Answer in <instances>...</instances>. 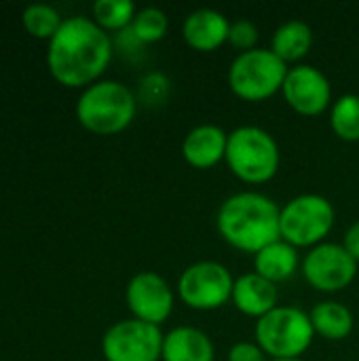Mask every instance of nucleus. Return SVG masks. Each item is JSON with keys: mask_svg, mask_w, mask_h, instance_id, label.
Returning <instances> with one entry per match:
<instances>
[{"mask_svg": "<svg viewBox=\"0 0 359 361\" xmlns=\"http://www.w3.org/2000/svg\"><path fill=\"white\" fill-rule=\"evenodd\" d=\"M231 302L235 309L252 319H260L267 313H271L275 307H279V292L277 286L269 279L260 277L258 273H243L235 279Z\"/></svg>", "mask_w": 359, "mask_h": 361, "instance_id": "obj_15", "label": "nucleus"}, {"mask_svg": "<svg viewBox=\"0 0 359 361\" xmlns=\"http://www.w3.org/2000/svg\"><path fill=\"white\" fill-rule=\"evenodd\" d=\"M300 264L303 260L298 256V250L284 239L273 241L271 245L254 254V273H258L275 286L292 279Z\"/></svg>", "mask_w": 359, "mask_h": 361, "instance_id": "obj_17", "label": "nucleus"}, {"mask_svg": "<svg viewBox=\"0 0 359 361\" xmlns=\"http://www.w3.org/2000/svg\"><path fill=\"white\" fill-rule=\"evenodd\" d=\"M336 222V209L324 195L305 192L290 199L279 214L281 239L300 247H315L326 243V237L332 233Z\"/></svg>", "mask_w": 359, "mask_h": 361, "instance_id": "obj_7", "label": "nucleus"}, {"mask_svg": "<svg viewBox=\"0 0 359 361\" xmlns=\"http://www.w3.org/2000/svg\"><path fill=\"white\" fill-rule=\"evenodd\" d=\"M279 214L281 207L271 197L256 190H241L222 201L216 226L231 247L256 254L281 239Z\"/></svg>", "mask_w": 359, "mask_h": 361, "instance_id": "obj_2", "label": "nucleus"}, {"mask_svg": "<svg viewBox=\"0 0 359 361\" xmlns=\"http://www.w3.org/2000/svg\"><path fill=\"white\" fill-rule=\"evenodd\" d=\"M315 336H322L330 343H339L351 336L355 328V317L349 307L339 300H322L309 311Z\"/></svg>", "mask_w": 359, "mask_h": 361, "instance_id": "obj_19", "label": "nucleus"}, {"mask_svg": "<svg viewBox=\"0 0 359 361\" xmlns=\"http://www.w3.org/2000/svg\"><path fill=\"white\" fill-rule=\"evenodd\" d=\"M66 17H61V13L51 6V4H30L23 8L21 13V25L23 30L38 40H51L57 30L61 27Z\"/></svg>", "mask_w": 359, "mask_h": 361, "instance_id": "obj_22", "label": "nucleus"}, {"mask_svg": "<svg viewBox=\"0 0 359 361\" xmlns=\"http://www.w3.org/2000/svg\"><path fill=\"white\" fill-rule=\"evenodd\" d=\"M125 302L133 319L161 328L174 313L176 292L163 275L142 271L129 279L125 288Z\"/></svg>", "mask_w": 359, "mask_h": 361, "instance_id": "obj_11", "label": "nucleus"}, {"mask_svg": "<svg viewBox=\"0 0 359 361\" xmlns=\"http://www.w3.org/2000/svg\"><path fill=\"white\" fill-rule=\"evenodd\" d=\"M269 361H305V360H269Z\"/></svg>", "mask_w": 359, "mask_h": 361, "instance_id": "obj_28", "label": "nucleus"}, {"mask_svg": "<svg viewBox=\"0 0 359 361\" xmlns=\"http://www.w3.org/2000/svg\"><path fill=\"white\" fill-rule=\"evenodd\" d=\"M163 332L159 326L140 319H121L102 336V355L106 361H161Z\"/></svg>", "mask_w": 359, "mask_h": 361, "instance_id": "obj_9", "label": "nucleus"}, {"mask_svg": "<svg viewBox=\"0 0 359 361\" xmlns=\"http://www.w3.org/2000/svg\"><path fill=\"white\" fill-rule=\"evenodd\" d=\"M343 247L353 256V260L359 264V220L347 228V233L343 237Z\"/></svg>", "mask_w": 359, "mask_h": 361, "instance_id": "obj_27", "label": "nucleus"}, {"mask_svg": "<svg viewBox=\"0 0 359 361\" xmlns=\"http://www.w3.org/2000/svg\"><path fill=\"white\" fill-rule=\"evenodd\" d=\"M138 106V95L131 87L114 78H102L80 91L74 114L85 131L116 135L133 123Z\"/></svg>", "mask_w": 359, "mask_h": 361, "instance_id": "obj_3", "label": "nucleus"}, {"mask_svg": "<svg viewBox=\"0 0 359 361\" xmlns=\"http://www.w3.org/2000/svg\"><path fill=\"white\" fill-rule=\"evenodd\" d=\"M305 281L324 294H336L347 290L358 277V262L343 247V243H320L311 247L300 264Z\"/></svg>", "mask_w": 359, "mask_h": 361, "instance_id": "obj_10", "label": "nucleus"}, {"mask_svg": "<svg viewBox=\"0 0 359 361\" xmlns=\"http://www.w3.org/2000/svg\"><path fill=\"white\" fill-rule=\"evenodd\" d=\"M311 47H313L311 25L307 21H300V19H290L273 32L269 49L288 66L290 63L298 66L309 55Z\"/></svg>", "mask_w": 359, "mask_h": 361, "instance_id": "obj_18", "label": "nucleus"}, {"mask_svg": "<svg viewBox=\"0 0 359 361\" xmlns=\"http://www.w3.org/2000/svg\"><path fill=\"white\" fill-rule=\"evenodd\" d=\"M229 361H269V357L254 341H241L229 349Z\"/></svg>", "mask_w": 359, "mask_h": 361, "instance_id": "obj_26", "label": "nucleus"}, {"mask_svg": "<svg viewBox=\"0 0 359 361\" xmlns=\"http://www.w3.org/2000/svg\"><path fill=\"white\" fill-rule=\"evenodd\" d=\"M258 27L250 19H237L231 21V32H229V44L235 47L239 53L252 51L258 44Z\"/></svg>", "mask_w": 359, "mask_h": 361, "instance_id": "obj_25", "label": "nucleus"}, {"mask_svg": "<svg viewBox=\"0 0 359 361\" xmlns=\"http://www.w3.org/2000/svg\"><path fill=\"white\" fill-rule=\"evenodd\" d=\"M313 341L311 317L300 307L279 305L254 326V343L269 360H303Z\"/></svg>", "mask_w": 359, "mask_h": 361, "instance_id": "obj_5", "label": "nucleus"}, {"mask_svg": "<svg viewBox=\"0 0 359 361\" xmlns=\"http://www.w3.org/2000/svg\"><path fill=\"white\" fill-rule=\"evenodd\" d=\"M216 347L207 332L195 326H176L163 336L161 361H214Z\"/></svg>", "mask_w": 359, "mask_h": 361, "instance_id": "obj_16", "label": "nucleus"}, {"mask_svg": "<svg viewBox=\"0 0 359 361\" xmlns=\"http://www.w3.org/2000/svg\"><path fill=\"white\" fill-rule=\"evenodd\" d=\"M281 95L296 114L307 118L324 114L334 104L330 78L311 63H298L288 70Z\"/></svg>", "mask_w": 359, "mask_h": 361, "instance_id": "obj_12", "label": "nucleus"}, {"mask_svg": "<svg viewBox=\"0 0 359 361\" xmlns=\"http://www.w3.org/2000/svg\"><path fill=\"white\" fill-rule=\"evenodd\" d=\"M91 13H93V21L102 30H106L108 34L110 32L121 34L131 27L138 8L131 0H97Z\"/></svg>", "mask_w": 359, "mask_h": 361, "instance_id": "obj_21", "label": "nucleus"}, {"mask_svg": "<svg viewBox=\"0 0 359 361\" xmlns=\"http://www.w3.org/2000/svg\"><path fill=\"white\" fill-rule=\"evenodd\" d=\"M288 70L290 66L281 61L271 49L256 47L252 51L237 53L229 66L226 80L239 99L260 104L281 93Z\"/></svg>", "mask_w": 359, "mask_h": 361, "instance_id": "obj_6", "label": "nucleus"}, {"mask_svg": "<svg viewBox=\"0 0 359 361\" xmlns=\"http://www.w3.org/2000/svg\"><path fill=\"white\" fill-rule=\"evenodd\" d=\"M171 93V80L163 74V72H148L140 78V85H138V104H144V106H161L167 102Z\"/></svg>", "mask_w": 359, "mask_h": 361, "instance_id": "obj_24", "label": "nucleus"}, {"mask_svg": "<svg viewBox=\"0 0 359 361\" xmlns=\"http://www.w3.org/2000/svg\"><path fill=\"white\" fill-rule=\"evenodd\" d=\"M235 277L222 262L199 260L186 267L176 283L178 298L193 311H216L231 302Z\"/></svg>", "mask_w": 359, "mask_h": 361, "instance_id": "obj_8", "label": "nucleus"}, {"mask_svg": "<svg viewBox=\"0 0 359 361\" xmlns=\"http://www.w3.org/2000/svg\"><path fill=\"white\" fill-rule=\"evenodd\" d=\"M231 21L224 13L216 8H197L188 13L182 21V38L184 42L199 53L218 51L229 42Z\"/></svg>", "mask_w": 359, "mask_h": 361, "instance_id": "obj_13", "label": "nucleus"}, {"mask_svg": "<svg viewBox=\"0 0 359 361\" xmlns=\"http://www.w3.org/2000/svg\"><path fill=\"white\" fill-rule=\"evenodd\" d=\"M112 55V36L87 15L66 17L47 42V68L53 80L68 89H87L102 80Z\"/></svg>", "mask_w": 359, "mask_h": 361, "instance_id": "obj_1", "label": "nucleus"}, {"mask_svg": "<svg viewBox=\"0 0 359 361\" xmlns=\"http://www.w3.org/2000/svg\"><path fill=\"white\" fill-rule=\"evenodd\" d=\"M131 34L135 36V40L144 47V44H154L159 40H163L169 32V17L165 11L157 8V6H144L138 8L135 19L131 23Z\"/></svg>", "mask_w": 359, "mask_h": 361, "instance_id": "obj_23", "label": "nucleus"}, {"mask_svg": "<svg viewBox=\"0 0 359 361\" xmlns=\"http://www.w3.org/2000/svg\"><path fill=\"white\" fill-rule=\"evenodd\" d=\"M229 133L214 123H203L193 127L180 146L182 159L195 169H212L220 165L226 157Z\"/></svg>", "mask_w": 359, "mask_h": 361, "instance_id": "obj_14", "label": "nucleus"}, {"mask_svg": "<svg viewBox=\"0 0 359 361\" xmlns=\"http://www.w3.org/2000/svg\"><path fill=\"white\" fill-rule=\"evenodd\" d=\"M330 129L343 142H359V95L345 93L330 108Z\"/></svg>", "mask_w": 359, "mask_h": 361, "instance_id": "obj_20", "label": "nucleus"}, {"mask_svg": "<svg viewBox=\"0 0 359 361\" xmlns=\"http://www.w3.org/2000/svg\"><path fill=\"white\" fill-rule=\"evenodd\" d=\"M226 167L243 184L271 182L281 165V150L273 133L258 125H241L229 133Z\"/></svg>", "mask_w": 359, "mask_h": 361, "instance_id": "obj_4", "label": "nucleus"}]
</instances>
